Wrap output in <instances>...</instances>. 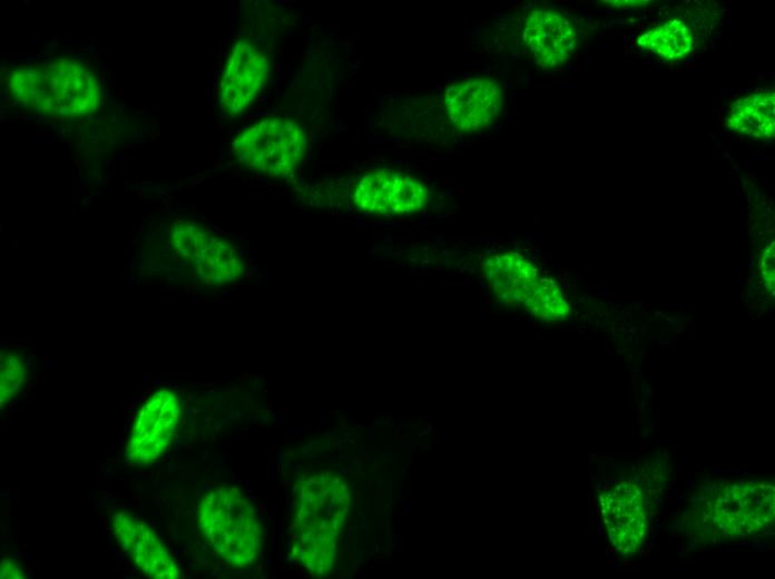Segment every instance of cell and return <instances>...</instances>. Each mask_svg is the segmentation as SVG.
<instances>
[{
  "label": "cell",
  "instance_id": "cell-12",
  "mask_svg": "<svg viewBox=\"0 0 775 579\" xmlns=\"http://www.w3.org/2000/svg\"><path fill=\"white\" fill-rule=\"evenodd\" d=\"M522 41L536 63L556 69L567 62L578 46L573 22L552 9H532L522 26Z\"/></svg>",
  "mask_w": 775,
  "mask_h": 579
},
{
  "label": "cell",
  "instance_id": "cell-7",
  "mask_svg": "<svg viewBox=\"0 0 775 579\" xmlns=\"http://www.w3.org/2000/svg\"><path fill=\"white\" fill-rule=\"evenodd\" d=\"M182 421V402L171 389H159L139 408L125 446L129 464L150 465L169 449Z\"/></svg>",
  "mask_w": 775,
  "mask_h": 579
},
{
  "label": "cell",
  "instance_id": "cell-6",
  "mask_svg": "<svg viewBox=\"0 0 775 579\" xmlns=\"http://www.w3.org/2000/svg\"><path fill=\"white\" fill-rule=\"evenodd\" d=\"M428 186L413 175L393 168H374L359 175L350 188L353 207L380 217L419 213L429 202Z\"/></svg>",
  "mask_w": 775,
  "mask_h": 579
},
{
  "label": "cell",
  "instance_id": "cell-8",
  "mask_svg": "<svg viewBox=\"0 0 775 579\" xmlns=\"http://www.w3.org/2000/svg\"><path fill=\"white\" fill-rule=\"evenodd\" d=\"M713 522L727 537H747L766 528L774 519V487L749 480L730 483L713 503Z\"/></svg>",
  "mask_w": 775,
  "mask_h": 579
},
{
  "label": "cell",
  "instance_id": "cell-18",
  "mask_svg": "<svg viewBox=\"0 0 775 579\" xmlns=\"http://www.w3.org/2000/svg\"><path fill=\"white\" fill-rule=\"evenodd\" d=\"M0 577L2 579L22 578L20 565L10 558H4L0 566Z\"/></svg>",
  "mask_w": 775,
  "mask_h": 579
},
{
  "label": "cell",
  "instance_id": "cell-4",
  "mask_svg": "<svg viewBox=\"0 0 775 579\" xmlns=\"http://www.w3.org/2000/svg\"><path fill=\"white\" fill-rule=\"evenodd\" d=\"M306 149L303 126L278 116L251 124L233 143V153L238 163L272 178L293 175L303 161Z\"/></svg>",
  "mask_w": 775,
  "mask_h": 579
},
{
  "label": "cell",
  "instance_id": "cell-14",
  "mask_svg": "<svg viewBox=\"0 0 775 579\" xmlns=\"http://www.w3.org/2000/svg\"><path fill=\"white\" fill-rule=\"evenodd\" d=\"M490 288L507 304L530 302L536 284L537 269L518 253L494 255L484 263Z\"/></svg>",
  "mask_w": 775,
  "mask_h": 579
},
{
  "label": "cell",
  "instance_id": "cell-11",
  "mask_svg": "<svg viewBox=\"0 0 775 579\" xmlns=\"http://www.w3.org/2000/svg\"><path fill=\"white\" fill-rule=\"evenodd\" d=\"M601 513L609 540L621 555L636 553L647 531V512L642 491L631 482H617L601 497Z\"/></svg>",
  "mask_w": 775,
  "mask_h": 579
},
{
  "label": "cell",
  "instance_id": "cell-3",
  "mask_svg": "<svg viewBox=\"0 0 775 579\" xmlns=\"http://www.w3.org/2000/svg\"><path fill=\"white\" fill-rule=\"evenodd\" d=\"M196 519L206 543L227 565L246 568L259 556L264 529L252 502L238 488L220 485L204 492Z\"/></svg>",
  "mask_w": 775,
  "mask_h": 579
},
{
  "label": "cell",
  "instance_id": "cell-13",
  "mask_svg": "<svg viewBox=\"0 0 775 579\" xmlns=\"http://www.w3.org/2000/svg\"><path fill=\"white\" fill-rule=\"evenodd\" d=\"M114 534L122 550L148 578L176 579L180 569L157 532L141 519L126 512L112 516Z\"/></svg>",
  "mask_w": 775,
  "mask_h": 579
},
{
  "label": "cell",
  "instance_id": "cell-9",
  "mask_svg": "<svg viewBox=\"0 0 775 579\" xmlns=\"http://www.w3.org/2000/svg\"><path fill=\"white\" fill-rule=\"evenodd\" d=\"M269 73L267 55L247 38L235 42L228 53L218 87L223 114L236 117L249 108L266 86Z\"/></svg>",
  "mask_w": 775,
  "mask_h": 579
},
{
  "label": "cell",
  "instance_id": "cell-1",
  "mask_svg": "<svg viewBox=\"0 0 775 579\" xmlns=\"http://www.w3.org/2000/svg\"><path fill=\"white\" fill-rule=\"evenodd\" d=\"M7 84L21 107L43 116L85 117L104 102V89L95 72L69 57L17 67Z\"/></svg>",
  "mask_w": 775,
  "mask_h": 579
},
{
  "label": "cell",
  "instance_id": "cell-5",
  "mask_svg": "<svg viewBox=\"0 0 775 579\" xmlns=\"http://www.w3.org/2000/svg\"><path fill=\"white\" fill-rule=\"evenodd\" d=\"M168 239L176 256L206 285H227L245 273V262L236 247L194 220H175Z\"/></svg>",
  "mask_w": 775,
  "mask_h": 579
},
{
  "label": "cell",
  "instance_id": "cell-16",
  "mask_svg": "<svg viewBox=\"0 0 775 579\" xmlns=\"http://www.w3.org/2000/svg\"><path fill=\"white\" fill-rule=\"evenodd\" d=\"M637 42L659 57L677 60L690 51L693 37L684 22L673 20L644 32Z\"/></svg>",
  "mask_w": 775,
  "mask_h": 579
},
{
  "label": "cell",
  "instance_id": "cell-15",
  "mask_svg": "<svg viewBox=\"0 0 775 579\" xmlns=\"http://www.w3.org/2000/svg\"><path fill=\"white\" fill-rule=\"evenodd\" d=\"M775 95L771 90L756 91L736 100L727 119V126L756 138H774Z\"/></svg>",
  "mask_w": 775,
  "mask_h": 579
},
{
  "label": "cell",
  "instance_id": "cell-10",
  "mask_svg": "<svg viewBox=\"0 0 775 579\" xmlns=\"http://www.w3.org/2000/svg\"><path fill=\"white\" fill-rule=\"evenodd\" d=\"M448 118L462 133L491 127L503 107V89L489 76L468 77L450 84L443 92Z\"/></svg>",
  "mask_w": 775,
  "mask_h": 579
},
{
  "label": "cell",
  "instance_id": "cell-2",
  "mask_svg": "<svg viewBox=\"0 0 775 579\" xmlns=\"http://www.w3.org/2000/svg\"><path fill=\"white\" fill-rule=\"evenodd\" d=\"M346 506V488L331 471L312 474L300 483L291 555L310 573L322 577L331 572Z\"/></svg>",
  "mask_w": 775,
  "mask_h": 579
},
{
  "label": "cell",
  "instance_id": "cell-17",
  "mask_svg": "<svg viewBox=\"0 0 775 579\" xmlns=\"http://www.w3.org/2000/svg\"><path fill=\"white\" fill-rule=\"evenodd\" d=\"M28 369L21 353L2 350L0 354V404L4 406L23 390Z\"/></svg>",
  "mask_w": 775,
  "mask_h": 579
}]
</instances>
